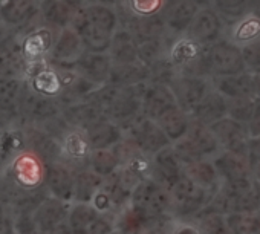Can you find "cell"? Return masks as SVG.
I'll return each instance as SVG.
<instances>
[{
    "mask_svg": "<svg viewBox=\"0 0 260 234\" xmlns=\"http://www.w3.org/2000/svg\"><path fill=\"white\" fill-rule=\"evenodd\" d=\"M205 60L207 68L211 69L216 77L245 72L240 48L233 45L226 39H220L216 43L205 46Z\"/></svg>",
    "mask_w": 260,
    "mask_h": 234,
    "instance_id": "cell-1",
    "label": "cell"
},
{
    "mask_svg": "<svg viewBox=\"0 0 260 234\" xmlns=\"http://www.w3.org/2000/svg\"><path fill=\"white\" fill-rule=\"evenodd\" d=\"M248 14L260 17V0H248Z\"/></svg>",
    "mask_w": 260,
    "mask_h": 234,
    "instance_id": "cell-15",
    "label": "cell"
},
{
    "mask_svg": "<svg viewBox=\"0 0 260 234\" xmlns=\"http://www.w3.org/2000/svg\"><path fill=\"white\" fill-rule=\"evenodd\" d=\"M83 13L89 23L96 28L98 31L113 36L118 26V14L112 7L100 5V4H90L87 7H83Z\"/></svg>",
    "mask_w": 260,
    "mask_h": 234,
    "instance_id": "cell-9",
    "label": "cell"
},
{
    "mask_svg": "<svg viewBox=\"0 0 260 234\" xmlns=\"http://www.w3.org/2000/svg\"><path fill=\"white\" fill-rule=\"evenodd\" d=\"M214 87L217 93L228 99L254 96V75L246 71L233 75H219L214 78Z\"/></svg>",
    "mask_w": 260,
    "mask_h": 234,
    "instance_id": "cell-4",
    "label": "cell"
},
{
    "mask_svg": "<svg viewBox=\"0 0 260 234\" xmlns=\"http://www.w3.org/2000/svg\"><path fill=\"white\" fill-rule=\"evenodd\" d=\"M245 71L249 74H260V39L240 48Z\"/></svg>",
    "mask_w": 260,
    "mask_h": 234,
    "instance_id": "cell-13",
    "label": "cell"
},
{
    "mask_svg": "<svg viewBox=\"0 0 260 234\" xmlns=\"http://www.w3.org/2000/svg\"><path fill=\"white\" fill-rule=\"evenodd\" d=\"M260 39V17L246 14L239 20L230 23L226 40L242 48L254 40Z\"/></svg>",
    "mask_w": 260,
    "mask_h": 234,
    "instance_id": "cell-7",
    "label": "cell"
},
{
    "mask_svg": "<svg viewBox=\"0 0 260 234\" xmlns=\"http://www.w3.org/2000/svg\"><path fill=\"white\" fill-rule=\"evenodd\" d=\"M74 10L66 4V0H40L39 14L51 26L64 28L71 25Z\"/></svg>",
    "mask_w": 260,
    "mask_h": 234,
    "instance_id": "cell-8",
    "label": "cell"
},
{
    "mask_svg": "<svg viewBox=\"0 0 260 234\" xmlns=\"http://www.w3.org/2000/svg\"><path fill=\"white\" fill-rule=\"evenodd\" d=\"M208 93V84L205 80L198 77H181L175 80L173 95L176 99L188 109H196L198 104Z\"/></svg>",
    "mask_w": 260,
    "mask_h": 234,
    "instance_id": "cell-5",
    "label": "cell"
},
{
    "mask_svg": "<svg viewBox=\"0 0 260 234\" xmlns=\"http://www.w3.org/2000/svg\"><path fill=\"white\" fill-rule=\"evenodd\" d=\"M83 49V43L80 40V37L72 31V29H64L61 32V36L58 37V40L54 45V57L57 60H77L81 54Z\"/></svg>",
    "mask_w": 260,
    "mask_h": 234,
    "instance_id": "cell-10",
    "label": "cell"
},
{
    "mask_svg": "<svg viewBox=\"0 0 260 234\" xmlns=\"http://www.w3.org/2000/svg\"><path fill=\"white\" fill-rule=\"evenodd\" d=\"M2 32H4V28H2V22H0V40H2Z\"/></svg>",
    "mask_w": 260,
    "mask_h": 234,
    "instance_id": "cell-16",
    "label": "cell"
},
{
    "mask_svg": "<svg viewBox=\"0 0 260 234\" xmlns=\"http://www.w3.org/2000/svg\"><path fill=\"white\" fill-rule=\"evenodd\" d=\"M223 29L225 22L216 10L213 7H204L194 14L188 29L185 31V37L199 46H210L222 39Z\"/></svg>",
    "mask_w": 260,
    "mask_h": 234,
    "instance_id": "cell-2",
    "label": "cell"
},
{
    "mask_svg": "<svg viewBox=\"0 0 260 234\" xmlns=\"http://www.w3.org/2000/svg\"><path fill=\"white\" fill-rule=\"evenodd\" d=\"M211 7L223 22H236L248 14V0H211Z\"/></svg>",
    "mask_w": 260,
    "mask_h": 234,
    "instance_id": "cell-11",
    "label": "cell"
},
{
    "mask_svg": "<svg viewBox=\"0 0 260 234\" xmlns=\"http://www.w3.org/2000/svg\"><path fill=\"white\" fill-rule=\"evenodd\" d=\"M80 64H81V69L86 71V74H89L93 78L103 80L110 72L109 60L104 55L93 54V55H89L86 58H80Z\"/></svg>",
    "mask_w": 260,
    "mask_h": 234,
    "instance_id": "cell-12",
    "label": "cell"
},
{
    "mask_svg": "<svg viewBox=\"0 0 260 234\" xmlns=\"http://www.w3.org/2000/svg\"><path fill=\"white\" fill-rule=\"evenodd\" d=\"M110 55L118 64H132L138 58V45L135 37L125 29H118L110 39Z\"/></svg>",
    "mask_w": 260,
    "mask_h": 234,
    "instance_id": "cell-6",
    "label": "cell"
},
{
    "mask_svg": "<svg viewBox=\"0 0 260 234\" xmlns=\"http://www.w3.org/2000/svg\"><path fill=\"white\" fill-rule=\"evenodd\" d=\"M199 7L190 0H169L162 10L166 28L175 36H182L188 29Z\"/></svg>",
    "mask_w": 260,
    "mask_h": 234,
    "instance_id": "cell-3",
    "label": "cell"
},
{
    "mask_svg": "<svg viewBox=\"0 0 260 234\" xmlns=\"http://www.w3.org/2000/svg\"><path fill=\"white\" fill-rule=\"evenodd\" d=\"M164 0H130V7L138 16H152L161 11Z\"/></svg>",
    "mask_w": 260,
    "mask_h": 234,
    "instance_id": "cell-14",
    "label": "cell"
}]
</instances>
